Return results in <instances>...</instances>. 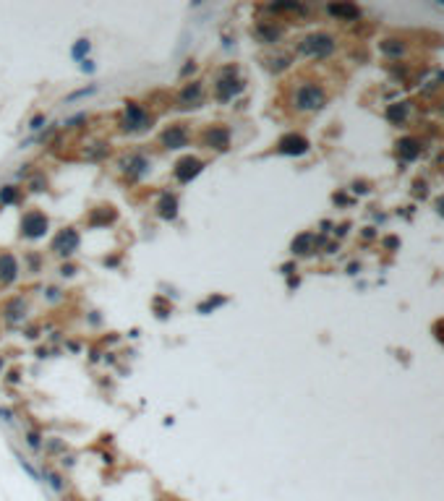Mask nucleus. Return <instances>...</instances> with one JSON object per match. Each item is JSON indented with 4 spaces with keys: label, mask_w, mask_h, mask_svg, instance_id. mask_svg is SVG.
I'll return each mask as SVG.
<instances>
[{
    "label": "nucleus",
    "mask_w": 444,
    "mask_h": 501,
    "mask_svg": "<svg viewBox=\"0 0 444 501\" xmlns=\"http://www.w3.org/2000/svg\"><path fill=\"white\" fill-rule=\"evenodd\" d=\"M332 50H335V40L329 34H308L300 42V52L314 55V58H327V55H332Z\"/></svg>",
    "instance_id": "obj_1"
},
{
    "label": "nucleus",
    "mask_w": 444,
    "mask_h": 501,
    "mask_svg": "<svg viewBox=\"0 0 444 501\" xmlns=\"http://www.w3.org/2000/svg\"><path fill=\"white\" fill-rule=\"evenodd\" d=\"M296 104L298 110H321L324 107V92L314 84H303L296 92Z\"/></svg>",
    "instance_id": "obj_2"
},
{
    "label": "nucleus",
    "mask_w": 444,
    "mask_h": 501,
    "mask_svg": "<svg viewBox=\"0 0 444 501\" xmlns=\"http://www.w3.org/2000/svg\"><path fill=\"white\" fill-rule=\"evenodd\" d=\"M240 89H243V81L235 79V68H225L222 71V79L217 81L214 92H217V100L220 102H230Z\"/></svg>",
    "instance_id": "obj_3"
},
{
    "label": "nucleus",
    "mask_w": 444,
    "mask_h": 501,
    "mask_svg": "<svg viewBox=\"0 0 444 501\" xmlns=\"http://www.w3.org/2000/svg\"><path fill=\"white\" fill-rule=\"evenodd\" d=\"M152 128V115H147L144 107H139L136 102L126 104V131H147Z\"/></svg>",
    "instance_id": "obj_4"
},
{
    "label": "nucleus",
    "mask_w": 444,
    "mask_h": 501,
    "mask_svg": "<svg viewBox=\"0 0 444 501\" xmlns=\"http://www.w3.org/2000/svg\"><path fill=\"white\" fill-rule=\"evenodd\" d=\"M44 230H47V217L42 211H26L24 219H21V232L26 235L29 240H37L42 238Z\"/></svg>",
    "instance_id": "obj_5"
},
{
    "label": "nucleus",
    "mask_w": 444,
    "mask_h": 501,
    "mask_svg": "<svg viewBox=\"0 0 444 501\" xmlns=\"http://www.w3.org/2000/svg\"><path fill=\"white\" fill-rule=\"evenodd\" d=\"M79 232L76 230H60L55 235V240H52V250H55L58 256H71L73 250L79 248Z\"/></svg>",
    "instance_id": "obj_6"
},
{
    "label": "nucleus",
    "mask_w": 444,
    "mask_h": 501,
    "mask_svg": "<svg viewBox=\"0 0 444 501\" xmlns=\"http://www.w3.org/2000/svg\"><path fill=\"white\" fill-rule=\"evenodd\" d=\"M277 149H280L282 154L298 157V154H306V151H308V141L300 133H288V136H282V139H280Z\"/></svg>",
    "instance_id": "obj_7"
},
{
    "label": "nucleus",
    "mask_w": 444,
    "mask_h": 501,
    "mask_svg": "<svg viewBox=\"0 0 444 501\" xmlns=\"http://www.w3.org/2000/svg\"><path fill=\"white\" fill-rule=\"evenodd\" d=\"M201 167H204V162L196 157H183L180 162L175 165V178L180 180V183H188L191 178H196L199 172H201Z\"/></svg>",
    "instance_id": "obj_8"
},
{
    "label": "nucleus",
    "mask_w": 444,
    "mask_h": 501,
    "mask_svg": "<svg viewBox=\"0 0 444 501\" xmlns=\"http://www.w3.org/2000/svg\"><path fill=\"white\" fill-rule=\"evenodd\" d=\"M162 144H165L168 149H183V146H188V128H186V125H170V128H165Z\"/></svg>",
    "instance_id": "obj_9"
},
{
    "label": "nucleus",
    "mask_w": 444,
    "mask_h": 501,
    "mask_svg": "<svg viewBox=\"0 0 444 501\" xmlns=\"http://www.w3.org/2000/svg\"><path fill=\"white\" fill-rule=\"evenodd\" d=\"M19 277V261L13 253H0V282L8 285Z\"/></svg>",
    "instance_id": "obj_10"
},
{
    "label": "nucleus",
    "mask_w": 444,
    "mask_h": 501,
    "mask_svg": "<svg viewBox=\"0 0 444 501\" xmlns=\"http://www.w3.org/2000/svg\"><path fill=\"white\" fill-rule=\"evenodd\" d=\"M207 146H209V149L214 146V149H220V151L228 149V146H230V131H228V128H222V125H212V128L207 131Z\"/></svg>",
    "instance_id": "obj_11"
},
{
    "label": "nucleus",
    "mask_w": 444,
    "mask_h": 501,
    "mask_svg": "<svg viewBox=\"0 0 444 501\" xmlns=\"http://www.w3.org/2000/svg\"><path fill=\"white\" fill-rule=\"evenodd\" d=\"M123 170L128 172L131 178H141L149 170V159L141 154H131L128 159H123Z\"/></svg>",
    "instance_id": "obj_12"
},
{
    "label": "nucleus",
    "mask_w": 444,
    "mask_h": 501,
    "mask_svg": "<svg viewBox=\"0 0 444 501\" xmlns=\"http://www.w3.org/2000/svg\"><path fill=\"white\" fill-rule=\"evenodd\" d=\"M201 100V84H188V86L180 92V102H183V107H196V102Z\"/></svg>",
    "instance_id": "obj_13"
},
{
    "label": "nucleus",
    "mask_w": 444,
    "mask_h": 501,
    "mask_svg": "<svg viewBox=\"0 0 444 501\" xmlns=\"http://www.w3.org/2000/svg\"><path fill=\"white\" fill-rule=\"evenodd\" d=\"M254 34H256L259 42H267V44H272V42L280 40V29L272 26V24H259L256 29H254Z\"/></svg>",
    "instance_id": "obj_14"
},
{
    "label": "nucleus",
    "mask_w": 444,
    "mask_h": 501,
    "mask_svg": "<svg viewBox=\"0 0 444 501\" xmlns=\"http://www.w3.org/2000/svg\"><path fill=\"white\" fill-rule=\"evenodd\" d=\"M3 313L8 321H19V318H24V300L21 298H13L5 303V308H3Z\"/></svg>",
    "instance_id": "obj_15"
},
{
    "label": "nucleus",
    "mask_w": 444,
    "mask_h": 501,
    "mask_svg": "<svg viewBox=\"0 0 444 501\" xmlns=\"http://www.w3.org/2000/svg\"><path fill=\"white\" fill-rule=\"evenodd\" d=\"M332 16H337V19H358L360 16V11L356 8V5H348V3H342V5H329L327 8Z\"/></svg>",
    "instance_id": "obj_16"
},
{
    "label": "nucleus",
    "mask_w": 444,
    "mask_h": 501,
    "mask_svg": "<svg viewBox=\"0 0 444 501\" xmlns=\"http://www.w3.org/2000/svg\"><path fill=\"white\" fill-rule=\"evenodd\" d=\"M175 214H178V201H175V196H165V199L160 201V217L172 219Z\"/></svg>",
    "instance_id": "obj_17"
},
{
    "label": "nucleus",
    "mask_w": 444,
    "mask_h": 501,
    "mask_svg": "<svg viewBox=\"0 0 444 501\" xmlns=\"http://www.w3.org/2000/svg\"><path fill=\"white\" fill-rule=\"evenodd\" d=\"M311 243H314V235H308V232H303V235H298L296 240H293V253H308L311 250Z\"/></svg>",
    "instance_id": "obj_18"
},
{
    "label": "nucleus",
    "mask_w": 444,
    "mask_h": 501,
    "mask_svg": "<svg viewBox=\"0 0 444 501\" xmlns=\"http://www.w3.org/2000/svg\"><path fill=\"white\" fill-rule=\"evenodd\" d=\"M97 92V86L92 84V86H84V89H76V92H71L68 97H65V104H71V102H76V100H84V97H89V94H94Z\"/></svg>",
    "instance_id": "obj_19"
},
{
    "label": "nucleus",
    "mask_w": 444,
    "mask_h": 501,
    "mask_svg": "<svg viewBox=\"0 0 444 501\" xmlns=\"http://www.w3.org/2000/svg\"><path fill=\"white\" fill-rule=\"evenodd\" d=\"M400 151H402V157H405V159H416V154H418V144H416V141H410V139H405V141H400Z\"/></svg>",
    "instance_id": "obj_20"
},
{
    "label": "nucleus",
    "mask_w": 444,
    "mask_h": 501,
    "mask_svg": "<svg viewBox=\"0 0 444 501\" xmlns=\"http://www.w3.org/2000/svg\"><path fill=\"white\" fill-rule=\"evenodd\" d=\"M0 201H3V204H16V201H19V191H16L13 186L0 188Z\"/></svg>",
    "instance_id": "obj_21"
},
{
    "label": "nucleus",
    "mask_w": 444,
    "mask_h": 501,
    "mask_svg": "<svg viewBox=\"0 0 444 501\" xmlns=\"http://www.w3.org/2000/svg\"><path fill=\"white\" fill-rule=\"evenodd\" d=\"M405 112H408V104H395V107H389V120H395V123H400V120L405 118Z\"/></svg>",
    "instance_id": "obj_22"
},
{
    "label": "nucleus",
    "mask_w": 444,
    "mask_h": 501,
    "mask_svg": "<svg viewBox=\"0 0 444 501\" xmlns=\"http://www.w3.org/2000/svg\"><path fill=\"white\" fill-rule=\"evenodd\" d=\"M44 478H47V483H50L55 491H63V480H60V475H55L52 470H44Z\"/></svg>",
    "instance_id": "obj_23"
},
{
    "label": "nucleus",
    "mask_w": 444,
    "mask_h": 501,
    "mask_svg": "<svg viewBox=\"0 0 444 501\" xmlns=\"http://www.w3.org/2000/svg\"><path fill=\"white\" fill-rule=\"evenodd\" d=\"M19 465L24 467L29 475H32V480H40V473H37V470H34L32 465H29V459H24V457H21V454H19Z\"/></svg>",
    "instance_id": "obj_24"
},
{
    "label": "nucleus",
    "mask_w": 444,
    "mask_h": 501,
    "mask_svg": "<svg viewBox=\"0 0 444 501\" xmlns=\"http://www.w3.org/2000/svg\"><path fill=\"white\" fill-rule=\"evenodd\" d=\"M269 8L272 11H300V5L298 3H272Z\"/></svg>",
    "instance_id": "obj_25"
},
{
    "label": "nucleus",
    "mask_w": 444,
    "mask_h": 501,
    "mask_svg": "<svg viewBox=\"0 0 444 501\" xmlns=\"http://www.w3.org/2000/svg\"><path fill=\"white\" fill-rule=\"evenodd\" d=\"M222 303H225V298H214V300L209 298L207 303H201V306H199V311H201V313H207L209 308H217V306H222Z\"/></svg>",
    "instance_id": "obj_26"
},
{
    "label": "nucleus",
    "mask_w": 444,
    "mask_h": 501,
    "mask_svg": "<svg viewBox=\"0 0 444 501\" xmlns=\"http://www.w3.org/2000/svg\"><path fill=\"white\" fill-rule=\"evenodd\" d=\"M84 52H89V42H86V40H79L76 47H73V58H84Z\"/></svg>",
    "instance_id": "obj_27"
},
{
    "label": "nucleus",
    "mask_w": 444,
    "mask_h": 501,
    "mask_svg": "<svg viewBox=\"0 0 444 501\" xmlns=\"http://www.w3.org/2000/svg\"><path fill=\"white\" fill-rule=\"evenodd\" d=\"M110 219H115V211H105V214H94V217H92V225H100V222H110Z\"/></svg>",
    "instance_id": "obj_28"
},
{
    "label": "nucleus",
    "mask_w": 444,
    "mask_h": 501,
    "mask_svg": "<svg viewBox=\"0 0 444 501\" xmlns=\"http://www.w3.org/2000/svg\"><path fill=\"white\" fill-rule=\"evenodd\" d=\"M60 274H63V277H73V274H76V267H73V264H63V267H60Z\"/></svg>",
    "instance_id": "obj_29"
},
{
    "label": "nucleus",
    "mask_w": 444,
    "mask_h": 501,
    "mask_svg": "<svg viewBox=\"0 0 444 501\" xmlns=\"http://www.w3.org/2000/svg\"><path fill=\"white\" fill-rule=\"evenodd\" d=\"M26 438H29V446H34V449H40V434H34V431H32V434H29Z\"/></svg>",
    "instance_id": "obj_30"
},
{
    "label": "nucleus",
    "mask_w": 444,
    "mask_h": 501,
    "mask_svg": "<svg viewBox=\"0 0 444 501\" xmlns=\"http://www.w3.org/2000/svg\"><path fill=\"white\" fill-rule=\"evenodd\" d=\"M0 418H3L5 423H13V413H11L8 407H0Z\"/></svg>",
    "instance_id": "obj_31"
},
{
    "label": "nucleus",
    "mask_w": 444,
    "mask_h": 501,
    "mask_svg": "<svg viewBox=\"0 0 444 501\" xmlns=\"http://www.w3.org/2000/svg\"><path fill=\"white\" fill-rule=\"evenodd\" d=\"M42 123H44V118H42V115H37V118L32 120V125H29V128H34V131H37V128H42Z\"/></svg>",
    "instance_id": "obj_32"
},
{
    "label": "nucleus",
    "mask_w": 444,
    "mask_h": 501,
    "mask_svg": "<svg viewBox=\"0 0 444 501\" xmlns=\"http://www.w3.org/2000/svg\"><path fill=\"white\" fill-rule=\"evenodd\" d=\"M436 209H439V214L444 217V196H442V199H436Z\"/></svg>",
    "instance_id": "obj_33"
},
{
    "label": "nucleus",
    "mask_w": 444,
    "mask_h": 501,
    "mask_svg": "<svg viewBox=\"0 0 444 501\" xmlns=\"http://www.w3.org/2000/svg\"><path fill=\"white\" fill-rule=\"evenodd\" d=\"M81 68H84V71H94V65H92V60H84V65H81Z\"/></svg>",
    "instance_id": "obj_34"
}]
</instances>
